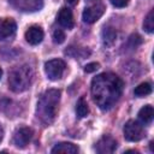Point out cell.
<instances>
[{
    "instance_id": "cell-1",
    "label": "cell",
    "mask_w": 154,
    "mask_h": 154,
    "mask_svg": "<svg viewBox=\"0 0 154 154\" xmlns=\"http://www.w3.org/2000/svg\"><path fill=\"white\" fill-rule=\"evenodd\" d=\"M91 97L102 109H111L120 99L123 93V81L116 73L103 72L91 81Z\"/></svg>"
},
{
    "instance_id": "cell-2",
    "label": "cell",
    "mask_w": 154,
    "mask_h": 154,
    "mask_svg": "<svg viewBox=\"0 0 154 154\" xmlns=\"http://www.w3.org/2000/svg\"><path fill=\"white\" fill-rule=\"evenodd\" d=\"M60 101V90L59 89H48L46 90L37 101L36 106V117L46 125H49L54 122L58 106Z\"/></svg>"
},
{
    "instance_id": "cell-3",
    "label": "cell",
    "mask_w": 154,
    "mask_h": 154,
    "mask_svg": "<svg viewBox=\"0 0 154 154\" xmlns=\"http://www.w3.org/2000/svg\"><path fill=\"white\" fill-rule=\"evenodd\" d=\"M32 78L34 73L30 66L22 65L14 67L8 76V88L13 93H23L31 85Z\"/></svg>"
},
{
    "instance_id": "cell-4",
    "label": "cell",
    "mask_w": 154,
    "mask_h": 154,
    "mask_svg": "<svg viewBox=\"0 0 154 154\" xmlns=\"http://www.w3.org/2000/svg\"><path fill=\"white\" fill-rule=\"evenodd\" d=\"M66 64L61 59H52L45 64V72L51 81H58L63 77Z\"/></svg>"
},
{
    "instance_id": "cell-5",
    "label": "cell",
    "mask_w": 154,
    "mask_h": 154,
    "mask_svg": "<svg viewBox=\"0 0 154 154\" xmlns=\"http://www.w3.org/2000/svg\"><path fill=\"white\" fill-rule=\"evenodd\" d=\"M125 140L130 142H137L144 136L143 126L136 120H128L123 129Z\"/></svg>"
},
{
    "instance_id": "cell-6",
    "label": "cell",
    "mask_w": 154,
    "mask_h": 154,
    "mask_svg": "<svg viewBox=\"0 0 154 154\" xmlns=\"http://www.w3.org/2000/svg\"><path fill=\"white\" fill-rule=\"evenodd\" d=\"M10 5L22 12H36L43 7V0H8Z\"/></svg>"
},
{
    "instance_id": "cell-7",
    "label": "cell",
    "mask_w": 154,
    "mask_h": 154,
    "mask_svg": "<svg viewBox=\"0 0 154 154\" xmlns=\"http://www.w3.org/2000/svg\"><path fill=\"white\" fill-rule=\"evenodd\" d=\"M106 11V7L105 5L102 4H95L93 6H89L87 8H84L83 13H82V19L84 23H88V24H93L95 22H97L102 14L105 13Z\"/></svg>"
},
{
    "instance_id": "cell-8",
    "label": "cell",
    "mask_w": 154,
    "mask_h": 154,
    "mask_svg": "<svg viewBox=\"0 0 154 154\" xmlns=\"http://www.w3.org/2000/svg\"><path fill=\"white\" fill-rule=\"evenodd\" d=\"M32 129L31 128H28V126H22L19 129H17L13 134V144L17 147V148H24L31 140L32 137Z\"/></svg>"
},
{
    "instance_id": "cell-9",
    "label": "cell",
    "mask_w": 154,
    "mask_h": 154,
    "mask_svg": "<svg viewBox=\"0 0 154 154\" xmlns=\"http://www.w3.org/2000/svg\"><path fill=\"white\" fill-rule=\"evenodd\" d=\"M116 148H117V141L112 136H108V135H105L103 137H101L95 146L96 152L100 154L113 153L116 150Z\"/></svg>"
},
{
    "instance_id": "cell-10",
    "label": "cell",
    "mask_w": 154,
    "mask_h": 154,
    "mask_svg": "<svg viewBox=\"0 0 154 154\" xmlns=\"http://www.w3.org/2000/svg\"><path fill=\"white\" fill-rule=\"evenodd\" d=\"M17 24L12 18H0V40H5L16 32Z\"/></svg>"
},
{
    "instance_id": "cell-11",
    "label": "cell",
    "mask_w": 154,
    "mask_h": 154,
    "mask_svg": "<svg viewBox=\"0 0 154 154\" xmlns=\"http://www.w3.org/2000/svg\"><path fill=\"white\" fill-rule=\"evenodd\" d=\"M43 36H45L43 30L38 25H32L25 31V40L28 43H30L32 46L41 43L43 40Z\"/></svg>"
},
{
    "instance_id": "cell-12",
    "label": "cell",
    "mask_w": 154,
    "mask_h": 154,
    "mask_svg": "<svg viewBox=\"0 0 154 154\" xmlns=\"http://www.w3.org/2000/svg\"><path fill=\"white\" fill-rule=\"evenodd\" d=\"M57 20L65 29H72L75 25L73 16H72V12L69 7L60 8V11L58 12V16H57Z\"/></svg>"
},
{
    "instance_id": "cell-13",
    "label": "cell",
    "mask_w": 154,
    "mask_h": 154,
    "mask_svg": "<svg viewBox=\"0 0 154 154\" xmlns=\"http://www.w3.org/2000/svg\"><path fill=\"white\" fill-rule=\"evenodd\" d=\"M53 154L55 153H64V154H77L78 153V147L71 142H59L57 143L52 150Z\"/></svg>"
},
{
    "instance_id": "cell-14",
    "label": "cell",
    "mask_w": 154,
    "mask_h": 154,
    "mask_svg": "<svg viewBox=\"0 0 154 154\" xmlns=\"http://www.w3.org/2000/svg\"><path fill=\"white\" fill-rule=\"evenodd\" d=\"M101 38H102V45L105 47H111L114 45L117 40V31L112 26H105L102 32H101Z\"/></svg>"
},
{
    "instance_id": "cell-15",
    "label": "cell",
    "mask_w": 154,
    "mask_h": 154,
    "mask_svg": "<svg viewBox=\"0 0 154 154\" xmlns=\"http://www.w3.org/2000/svg\"><path fill=\"white\" fill-rule=\"evenodd\" d=\"M153 117H154V109H153V106L150 105H146L138 111V119L144 125L150 124L153 120Z\"/></svg>"
},
{
    "instance_id": "cell-16",
    "label": "cell",
    "mask_w": 154,
    "mask_h": 154,
    "mask_svg": "<svg viewBox=\"0 0 154 154\" xmlns=\"http://www.w3.org/2000/svg\"><path fill=\"white\" fill-rule=\"evenodd\" d=\"M76 113L79 118H84L88 116L89 113V107H88V103L87 101L84 100V97H79L77 103H76Z\"/></svg>"
},
{
    "instance_id": "cell-17",
    "label": "cell",
    "mask_w": 154,
    "mask_h": 154,
    "mask_svg": "<svg viewBox=\"0 0 154 154\" xmlns=\"http://www.w3.org/2000/svg\"><path fill=\"white\" fill-rule=\"evenodd\" d=\"M150 93H152V85H150L149 83H147V82L138 84V85L135 88V90H134V94H135V96H137V97H144V96L149 95Z\"/></svg>"
},
{
    "instance_id": "cell-18",
    "label": "cell",
    "mask_w": 154,
    "mask_h": 154,
    "mask_svg": "<svg viewBox=\"0 0 154 154\" xmlns=\"http://www.w3.org/2000/svg\"><path fill=\"white\" fill-rule=\"evenodd\" d=\"M143 29L149 34H152L154 31V10H150L149 13L147 14V17L144 18Z\"/></svg>"
},
{
    "instance_id": "cell-19",
    "label": "cell",
    "mask_w": 154,
    "mask_h": 154,
    "mask_svg": "<svg viewBox=\"0 0 154 154\" xmlns=\"http://www.w3.org/2000/svg\"><path fill=\"white\" fill-rule=\"evenodd\" d=\"M53 41L58 45L63 43L65 41V32L61 30V29H55L53 31Z\"/></svg>"
},
{
    "instance_id": "cell-20",
    "label": "cell",
    "mask_w": 154,
    "mask_h": 154,
    "mask_svg": "<svg viewBox=\"0 0 154 154\" xmlns=\"http://www.w3.org/2000/svg\"><path fill=\"white\" fill-rule=\"evenodd\" d=\"M131 43V48H136L141 43V37L138 35H131L128 40V45Z\"/></svg>"
},
{
    "instance_id": "cell-21",
    "label": "cell",
    "mask_w": 154,
    "mask_h": 154,
    "mask_svg": "<svg viewBox=\"0 0 154 154\" xmlns=\"http://www.w3.org/2000/svg\"><path fill=\"white\" fill-rule=\"evenodd\" d=\"M100 67V64L99 63H89L84 66V71L87 73H91V72H95L97 69Z\"/></svg>"
},
{
    "instance_id": "cell-22",
    "label": "cell",
    "mask_w": 154,
    "mask_h": 154,
    "mask_svg": "<svg viewBox=\"0 0 154 154\" xmlns=\"http://www.w3.org/2000/svg\"><path fill=\"white\" fill-rule=\"evenodd\" d=\"M111 4L114 6V7H118V8H122V7H125L128 4H129V0H109Z\"/></svg>"
},
{
    "instance_id": "cell-23",
    "label": "cell",
    "mask_w": 154,
    "mask_h": 154,
    "mask_svg": "<svg viewBox=\"0 0 154 154\" xmlns=\"http://www.w3.org/2000/svg\"><path fill=\"white\" fill-rule=\"evenodd\" d=\"M66 1V4L67 5H70V6H75V5H77L78 4V1L79 0H65Z\"/></svg>"
},
{
    "instance_id": "cell-24",
    "label": "cell",
    "mask_w": 154,
    "mask_h": 154,
    "mask_svg": "<svg viewBox=\"0 0 154 154\" xmlns=\"http://www.w3.org/2000/svg\"><path fill=\"white\" fill-rule=\"evenodd\" d=\"M2 138H4V129H2V126L0 125V142L2 141Z\"/></svg>"
},
{
    "instance_id": "cell-25",
    "label": "cell",
    "mask_w": 154,
    "mask_h": 154,
    "mask_svg": "<svg viewBox=\"0 0 154 154\" xmlns=\"http://www.w3.org/2000/svg\"><path fill=\"white\" fill-rule=\"evenodd\" d=\"M149 144H150V150H152V152H154V148H153V141H152Z\"/></svg>"
},
{
    "instance_id": "cell-26",
    "label": "cell",
    "mask_w": 154,
    "mask_h": 154,
    "mask_svg": "<svg viewBox=\"0 0 154 154\" xmlns=\"http://www.w3.org/2000/svg\"><path fill=\"white\" fill-rule=\"evenodd\" d=\"M1 76H2V70H1V67H0V78H1Z\"/></svg>"
},
{
    "instance_id": "cell-27",
    "label": "cell",
    "mask_w": 154,
    "mask_h": 154,
    "mask_svg": "<svg viewBox=\"0 0 154 154\" xmlns=\"http://www.w3.org/2000/svg\"><path fill=\"white\" fill-rule=\"evenodd\" d=\"M88 1H93V0H88Z\"/></svg>"
}]
</instances>
